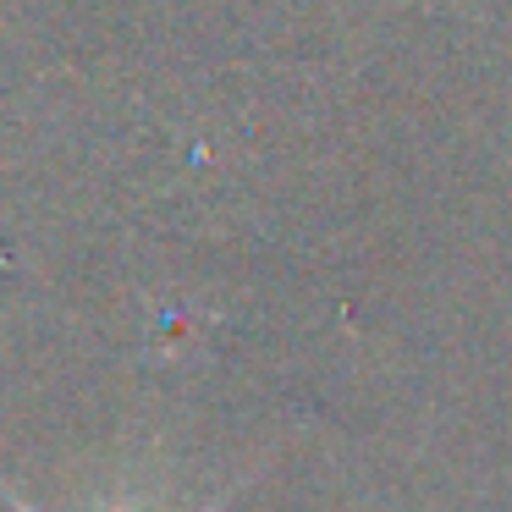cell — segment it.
Returning <instances> with one entry per match:
<instances>
[{
	"instance_id": "1",
	"label": "cell",
	"mask_w": 512,
	"mask_h": 512,
	"mask_svg": "<svg viewBox=\"0 0 512 512\" xmlns=\"http://www.w3.org/2000/svg\"><path fill=\"white\" fill-rule=\"evenodd\" d=\"M6 501H12V507H17V512H34V507H28V501H23V496H12V490H6Z\"/></svg>"
}]
</instances>
